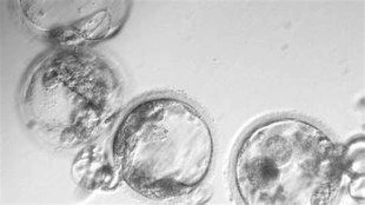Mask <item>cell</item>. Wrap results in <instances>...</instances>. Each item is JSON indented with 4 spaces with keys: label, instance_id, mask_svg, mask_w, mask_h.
I'll return each instance as SVG.
<instances>
[{
    "label": "cell",
    "instance_id": "obj_1",
    "mask_svg": "<svg viewBox=\"0 0 365 205\" xmlns=\"http://www.w3.org/2000/svg\"><path fill=\"white\" fill-rule=\"evenodd\" d=\"M214 158L212 132L185 101L157 96L134 106L113 143V159L128 186L143 197L167 200L202 182Z\"/></svg>",
    "mask_w": 365,
    "mask_h": 205
},
{
    "label": "cell",
    "instance_id": "obj_2",
    "mask_svg": "<svg viewBox=\"0 0 365 205\" xmlns=\"http://www.w3.org/2000/svg\"><path fill=\"white\" fill-rule=\"evenodd\" d=\"M340 154L322 129L296 117L259 124L237 151V193L252 205H312L328 199Z\"/></svg>",
    "mask_w": 365,
    "mask_h": 205
},
{
    "label": "cell",
    "instance_id": "obj_3",
    "mask_svg": "<svg viewBox=\"0 0 365 205\" xmlns=\"http://www.w3.org/2000/svg\"><path fill=\"white\" fill-rule=\"evenodd\" d=\"M120 86L101 58L64 51L46 57L29 78L24 110L29 121L64 146L89 141L113 116Z\"/></svg>",
    "mask_w": 365,
    "mask_h": 205
}]
</instances>
